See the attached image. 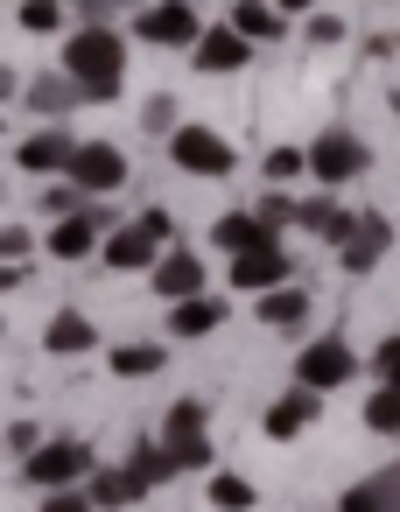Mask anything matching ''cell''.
Instances as JSON below:
<instances>
[{
	"instance_id": "obj_18",
	"label": "cell",
	"mask_w": 400,
	"mask_h": 512,
	"mask_svg": "<svg viewBox=\"0 0 400 512\" xmlns=\"http://www.w3.org/2000/svg\"><path fill=\"white\" fill-rule=\"evenodd\" d=\"M22 99H29V113H43V120H57V113H71V106H85V85H78L71 71H50V78H29V85H22Z\"/></svg>"
},
{
	"instance_id": "obj_13",
	"label": "cell",
	"mask_w": 400,
	"mask_h": 512,
	"mask_svg": "<svg viewBox=\"0 0 400 512\" xmlns=\"http://www.w3.org/2000/svg\"><path fill=\"white\" fill-rule=\"evenodd\" d=\"M190 57H197V71H211V78H225V71H246V57H253V43H246V36H239V29L225 22V29H204Z\"/></svg>"
},
{
	"instance_id": "obj_36",
	"label": "cell",
	"mask_w": 400,
	"mask_h": 512,
	"mask_svg": "<svg viewBox=\"0 0 400 512\" xmlns=\"http://www.w3.org/2000/svg\"><path fill=\"white\" fill-rule=\"evenodd\" d=\"M141 225H148V232H155V239H162V246H176V218H169V211H162V204H155V211H141Z\"/></svg>"
},
{
	"instance_id": "obj_6",
	"label": "cell",
	"mask_w": 400,
	"mask_h": 512,
	"mask_svg": "<svg viewBox=\"0 0 400 512\" xmlns=\"http://www.w3.org/2000/svg\"><path fill=\"white\" fill-rule=\"evenodd\" d=\"M134 36H141V43H155V50H197L204 22H197L190 0H155V8H141V15H134Z\"/></svg>"
},
{
	"instance_id": "obj_21",
	"label": "cell",
	"mask_w": 400,
	"mask_h": 512,
	"mask_svg": "<svg viewBox=\"0 0 400 512\" xmlns=\"http://www.w3.org/2000/svg\"><path fill=\"white\" fill-rule=\"evenodd\" d=\"M260 323H267V330H302V323H309V288H302V281L267 288V295H260Z\"/></svg>"
},
{
	"instance_id": "obj_8",
	"label": "cell",
	"mask_w": 400,
	"mask_h": 512,
	"mask_svg": "<svg viewBox=\"0 0 400 512\" xmlns=\"http://www.w3.org/2000/svg\"><path fill=\"white\" fill-rule=\"evenodd\" d=\"M162 253H169V246H162L141 218H134V225H113V232H106V246H99V260H106L113 274H155V260H162Z\"/></svg>"
},
{
	"instance_id": "obj_4",
	"label": "cell",
	"mask_w": 400,
	"mask_h": 512,
	"mask_svg": "<svg viewBox=\"0 0 400 512\" xmlns=\"http://www.w3.org/2000/svg\"><path fill=\"white\" fill-rule=\"evenodd\" d=\"M169 162H176L183 176H204V183H218V176H232V169H239L232 141H225V134H211V127H176V134H169Z\"/></svg>"
},
{
	"instance_id": "obj_29",
	"label": "cell",
	"mask_w": 400,
	"mask_h": 512,
	"mask_svg": "<svg viewBox=\"0 0 400 512\" xmlns=\"http://www.w3.org/2000/svg\"><path fill=\"white\" fill-rule=\"evenodd\" d=\"M260 169H267V183L281 190V183H295V176L309 169V148H267V162H260Z\"/></svg>"
},
{
	"instance_id": "obj_1",
	"label": "cell",
	"mask_w": 400,
	"mask_h": 512,
	"mask_svg": "<svg viewBox=\"0 0 400 512\" xmlns=\"http://www.w3.org/2000/svg\"><path fill=\"white\" fill-rule=\"evenodd\" d=\"M64 71L85 85L92 106H106V99H120V85H127V43H120L106 22H85V29H71V43H64Z\"/></svg>"
},
{
	"instance_id": "obj_16",
	"label": "cell",
	"mask_w": 400,
	"mask_h": 512,
	"mask_svg": "<svg viewBox=\"0 0 400 512\" xmlns=\"http://www.w3.org/2000/svg\"><path fill=\"white\" fill-rule=\"evenodd\" d=\"M85 491H92V505H99V512H127V505H141V498H148V484H141V470H134V463H120V470H106V463H99V470L85 477Z\"/></svg>"
},
{
	"instance_id": "obj_22",
	"label": "cell",
	"mask_w": 400,
	"mask_h": 512,
	"mask_svg": "<svg viewBox=\"0 0 400 512\" xmlns=\"http://www.w3.org/2000/svg\"><path fill=\"white\" fill-rule=\"evenodd\" d=\"M232 29H239L246 43H274V36L288 29V15L274 8V0H232Z\"/></svg>"
},
{
	"instance_id": "obj_31",
	"label": "cell",
	"mask_w": 400,
	"mask_h": 512,
	"mask_svg": "<svg viewBox=\"0 0 400 512\" xmlns=\"http://www.w3.org/2000/svg\"><path fill=\"white\" fill-rule=\"evenodd\" d=\"M141 120H148V134H176V99H169V92H155V99L141 106Z\"/></svg>"
},
{
	"instance_id": "obj_32",
	"label": "cell",
	"mask_w": 400,
	"mask_h": 512,
	"mask_svg": "<svg viewBox=\"0 0 400 512\" xmlns=\"http://www.w3.org/2000/svg\"><path fill=\"white\" fill-rule=\"evenodd\" d=\"M253 211H260V218H267L274 232H288V225H295V197H281V190H267V197H260Z\"/></svg>"
},
{
	"instance_id": "obj_25",
	"label": "cell",
	"mask_w": 400,
	"mask_h": 512,
	"mask_svg": "<svg viewBox=\"0 0 400 512\" xmlns=\"http://www.w3.org/2000/svg\"><path fill=\"white\" fill-rule=\"evenodd\" d=\"M253 498H260V491H253L239 470H211V505H218V512H253Z\"/></svg>"
},
{
	"instance_id": "obj_15",
	"label": "cell",
	"mask_w": 400,
	"mask_h": 512,
	"mask_svg": "<svg viewBox=\"0 0 400 512\" xmlns=\"http://www.w3.org/2000/svg\"><path fill=\"white\" fill-rule=\"evenodd\" d=\"M211 246H225V253L239 260V253H253V246H281V232H274L260 211H225V218L211 225Z\"/></svg>"
},
{
	"instance_id": "obj_27",
	"label": "cell",
	"mask_w": 400,
	"mask_h": 512,
	"mask_svg": "<svg viewBox=\"0 0 400 512\" xmlns=\"http://www.w3.org/2000/svg\"><path fill=\"white\" fill-rule=\"evenodd\" d=\"M365 428H372V435H400V386H379V393L365 400Z\"/></svg>"
},
{
	"instance_id": "obj_38",
	"label": "cell",
	"mask_w": 400,
	"mask_h": 512,
	"mask_svg": "<svg viewBox=\"0 0 400 512\" xmlns=\"http://www.w3.org/2000/svg\"><path fill=\"white\" fill-rule=\"evenodd\" d=\"M120 8H127V0H78L85 22H106V15H120Z\"/></svg>"
},
{
	"instance_id": "obj_37",
	"label": "cell",
	"mask_w": 400,
	"mask_h": 512,
	"mask_svg": "<svg viewBox=\"0 0 400 512\" xmlns=\"http://www.w3.org/2000/svg\"><path fill=\"white\" fill-rule=\"evenodd\" d=\"M29 246H36V239H29V232H22V225H8V232H0V253H8V260H22V253H29Z\"/></svg>"
},
{
	"instance_id": "obj_7",
	"label": "cell",
	"mask_w": 400,
	"mask_h": 512,
	"mask_svg": "<svg viewBox=\"0 0 400 512\" xmlns=\"http://www.w3.org/2000/svg\"><path fill=\"white\" fill-rule=\"evenodd\" d=\"M85 197H106V190H120L127 183V155L113 148V141H78V155H71V169H64Z\"/></svg>"
},
{
	"instance_id": "obj_10",
	"label": "cell",
	"mask_w": 400,
	"mask_h": 512,
	"mask_svg": "<svg viewBox=\"0 0 400 512\" xmlns=\"http://www.w3.org/2000/svg\"><path fill=\"white\" fill-rule=\"evenodd\" d=\"M288 274H295L288 246H253V253L232 260V288H239V295H267V288H281Z\"/></svg>"
},
{
	"instance_id": "obj_3",
	"label": "cell",
	"mask_w": 400,
	"mask_h": 512,
	"mask_svg": "<svg viewBox=\"0 0 400 512\" xmlns=\"http://www.w3.org/2000/svg\"><path fill=\"white\" fill-rule=\"evenodd\" d=\"M372 169V148L351 134V127H323L316 141H309V176L323 183V190H344L351 176H365Z\"/></svg>"
},
{
	"instance_id": "obj_12",
	"label": "cell",
	"mask_w": 400,
	"mask_h": 512,
	"mask_svg": "<svg viewBox=\"0 0 400 512\" xmlns=\"http://www.w3.org/2000/svg\"><path fill=\"white\" fill-rule=\"evenodd\" d=\"M316 414H323V393L295 379L288 393H274V407H267V421H260V428H267L274 442H288V435H302V428H309Z\"/></svg>"
},
{
	"instance_id": "obj_33",
	"label": "cell",
	"mask_w": 400,
	"mask_h": 512,
	"mask_svg": "<svg viewBox=\"0 0 400 512\" xmlns=\"http://www.w3.org/2000/svg\"><path fill=\"white\" fill-rule=\"evenodd\" d=\"M43 512H99V505L85 484H71V491H43Z\"/></svg>"
},
{
	"instance_id": "obj_20",
	"label": "cell",
	"mask_w": 400,
	"mask_h": 512,
	"mask_svg": "<svg viewBox=\"0 0 400 512\" xmlns=\"http://www.w3.org/2000/svg\"><path fill=\"white\" fill-rule=\"evenodd\" d=\"M92 344H99V330H92V316H78V309H57L50 330H43V351H50V358H85Z\"/></svg>"
},
{
	"instance_id": "obj_39",
	"label": "cell",
	"mask_w": 400,
	"mask_h": 512,
	"mask_svg": "<svg viewBox=\"0 0 400 512\" xmlns=\"http://www.w3.org/2000/svg\"><path fill=\"white\" fill-rule=\"evenodd\" d=\"M274 8H281V15H309V8H316V0H274Z\"/></svg>"
},
{
	"instance_id": "obj_28",
	"label": "cell",
	"mask_w": 400,
	"mask_h": 512,
	"mask_svg": "<svg viewBox=\"0 0 400 512\" xmlns=\"http://www.w3.org/2000/svg\"><path fill=\"white\" fill-rule=\"evenodd\" d=\"M29 36H57L64 29V0H22V15H15Z\"/></svg>"
},
{
	"instance_id": "obj_5",
	"label": "cell",
	"mask_w": 400,
	"mask_h": 512,
	"mask_svg": "<svg viewBox=\"0 0 400 512\" xmlns=\"http://www.w3.org/2000/svg\"><path fill=\"white\" fill-rule=\"evenodd\" d=\"M351 372H358V351H351L344 337H309V344L295 351V379H302V386H316V393L351 386Z\"/></svg>"
},
{
	"instance_id": "obj_17",
	"label": "cell",
	"mask_w": 400,
	"mask_h": 512,
	"mask_svg": "<svg viewBox=\"0 0 400 512\" xmlns=\"http://www.w3.org/2000/svg\"><path fill=\"white\" fill-rule=\"evenodd\" d=\"M337 512H400V463H386V470L358 477V484L337 498Z\"/></svg>"
},
{
	"instance_id": "obj_23",
	"label": "cell",
	"mask_w": 400,
	"mask_h": 512,
	"mask_svg": "<svg viewBox=\"0 0 400 512\" xmlns=\"http://www.w3.org/2000/svg\"><path fill=\"white\" fill-rule=\"evenodd\" d=\"M162 442H169V456H176V470H211V435L204 428H183V421H162Z\"/></svg>"
},
{
	"instance_id": "obj_14",
	"label": "cell",
	"mask_w": 400,
	"mask_h": 512,
	"mask_svg": "<svg viewBox=\"0 0 400 512\" xmlns=\"http://www.w3.org/2000/svg\"><path fill=\"white\" fill-rule=\"evenodd\" d=\"M71 155H78V141H71L64 127H43V134H29V141L15 148V169H29V176H57V169H71Z\"/></svg>"
},
{
	"instance_id": "obj_9",
	"label": "cell",
	"mask_w": 400,
	"mask_h": 512,
	"mask_svg": "<svg viewBox=\"0 0 400 512\" xmlns=\"http://www.w3.org/2000/svg\"><path fill=\"white\" fill-rule=\"evenodd\" d=\"M386 246H393V225H386L379 211H358V225H351V239L337 246V260H344V274H372V267L386 260Z\"/></svg>"
},
{
	"instance_id": "obj_34",
	"label": "cell",
	"mask_w": 400,
	"mask_h": 512,
	"mask_svg": "<svg viewBox=\"0 0 400 512\" xmlns=\"http://www.w3.org/2000/svg\"><path fill=\"white\" fill-rule=\"evenodd\" d=\"M36 449H43V435H36V421H15V428H8V456H15V463H29Z\"/></svg>"
},
{
	"instance_id": "obj_35",
	"label": "cell",
	"mask_w": 400,
	"mask_h": 512,
	"mask_svg": "<svg viewBox=\"0 0 400 512\" xmlns=\"http://www.w3.org/2000/svg\"><path fill=\"white\" fill-rule=\"evenodd\" d=\"M309 43H344V22L337 15H309Z\"/></svg>"
},
{
	"instance_id": "obj_19",
	"label": "cell",
	"mask_w": 400,
	"mask_h": 512,
	"mask_svg": "<svg viewBox=\"0 0 400 512\" xmlns=\"http://www.w3.org/2000/svg\"><path fill=\"white\" fill-rule=\"evenodd\" d=\"M225 309H232V302H218L211 288L190 295V302H169V337H211V330L225 323Z\"/></svg>"
},
{
	"instance_id": "obj_30",
	"label": "cell",
	"mask_w": 400,
	"mask_h": 512,
	"mask_svg": "<svg viewBox=\"0 0 400 512\" xmlns=\"http://www.w3.org/2000/svg\"><path fill=\"white\" fill-rule=\"evenodd\" d=\"M372 372H379V386H400V330H393V337H379V351H372Z\"/></svg>"
},
{
	"instance_id": "obj_24",
	"label": "cell",
	"mask_w": 400,
	"mask_h": 512,
	"mask_svg": "<svg viewBox=\"0 0 400 512\" xmlns=\"http://www.w3.org/2000/svg\"><path fill=\"white\" fill-rule=\"evenodd\" d=\"M113 379H155L169 365V344H113Z\"/></svg>"
},
{
	"instance_id": "obj_26",
	"label": "cell",
	"mask_w": 400,
	"mask_h": 512,
	"mask_svg": "<svg viewBox=\"0 0 400 512\" xmlns=\"http://www.w3.org/2000/svg\"><path fill=\"white\" fill-rule=\"evenodd\" d=\"M127 463L141 470V484H148V491H155V484H169V477H183V470H176V456H169V442H148V449H134Z\"/></svg>"
},
{
	"instance_id": "obj_2",
	"label": "cell",
	"mask_w": 400,
	"mask_h": 512,
	"mask_svg": "<svg viewBox=\"0 0 400 512\" xmlns=\"http://www.w3.org/2000/svg\"><path fill=\"white\" fill-rule=\"evenodd\" d=\"M99 470V456H92V442H78V435H64V442H43L15 477L22 484H36V491H71V484H85Z\"/></svg>"
},
{
	"instance_id": "obj_11",
	"label": "cell",
	"mask_w": 400,
	"mask_h": 512,
	"mask_svg": "<svg viewBox=\"0 0 400 512\" xmlns=\"http://www.w3.org/2000/svg\"><path fill=\"white\" fill-rule=\"evenodd\" d=\"M148 281H155V295H162V302H190V295H204V260H197L190 246H169V253L155 260V274H148Z\"/></svg>"
}]
</instances>
